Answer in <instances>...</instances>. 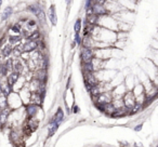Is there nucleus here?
Returning <instances> with one entry per match:
<instances>
[{
	"label": "nucleus",
	"instance_id": "11",
	"mask_svg": "<svg viewBox=\"0 0 158 147\" xmlns=\"http://www.w3.org/2000/svg\"><path fill=\"white\" fill-rule=\"evenodd\" d=\"M8 29L13 33V34H11V35L21 36V34H22V31H23V26L19 22H15V23H12V24H9Z\"/></svg>",
	"mask_w": 158,
	"mask_h": 147
},
{
	"label": "nucleus",
	"instance_id": "2",
	"mask_svg": "<svg viewBox=\"0 0 158 147\" xmlns=\"http://www.w3.org/2000/svg\"><path fill=\"white\" fill-rule=\"evenodd\" d=\"M24 107V115H25V119H31V118H37L38 114L41 110V107L35 104L28 103L26 105L23 106Z\"/></svg>",
	"mask_w": 158,
	"mask_h": 147
},
{
	"label": "nucleus",
	"instance_id": "16",
	"mask_svg": "<svg viewBox=\"0 0 158 147\" xmlns=\"http://www.w3.org/2000/svg\"><path fill=\"white\" fill-rule=\"evenodd\" d=\"M81 31H82V20L80 18H78L76 21H75L74 31H75V34H80Z\"/></svg>",
	"mask_w": 158,
	"mask_h": 147
},
{
	"label": "nucleus",
	"instance_id": "5",
	"mask_svg": "<svg viewBox=\"0 0 158 147\" xmlns=\"http://www.w3.org/2000/svg\"><path fill=\"white\" fill-rule=\"evenodd\" d=\"M123 106L130 112L136 104V99L134 96L133 92L132 91H127L123 96Z\"/></svg>",
	"mask_w": 158,
	"mask_h": 147
},
{
	"label": "nucleus",
	"instance_id": "19",
	"mask_svg": "<svg viewBox=\"0 0 158 147\" xmlns=\"http://www.w3.org/2000/svg\"><path fill=\"white\" fill-rule=\"evenodd\" d=\"M79 107H78V105H74L72 108H70V112H73L74 114H77V112H79Z\"/></svg>",
	"mask_w": 158,
	"mask_h": 147
},
{
	"label": "nucleus",
	"instance_id": "1",
	"mask_svg": "<svg viewBox=\"0 0 158 147\" xmlns=\"http://www.w3.org/2000/svg\"><path fill=\"white\" fill-rule=\"evenodd\" d=\"M7 106L11 110H18V109H20L21 107H23L24 104H23L22 100H21L20 94L16 92H12L11 94L7 97Z\"/></svg>",
	"mask_w": 158,
	"mask_h": 147
},
{
	"label": "nucleus",
	"instance_id": "12",
	"mask_svg": "<svg viewBox=\"0 0 158 147\" xmlns=\"http://www.w3.org/2000/svg\"><path fill=\"white\" fill-rule=\"evenodd\" d=\"M12 14H13V8H12L11 6H8V7H6L5 9H3L2 13L0 15V21H1V22H6V21H8L11 18Z\"/></svg>",
	"mask_w": 158,
	"mask_h": 147
},
{
	"label": "nucleus",
	"instance_id": "13",
	"mask_svg": "<svg viewBox=\"0 0 158 147\" xmlns=\"http://www.w3.org/2000/svg\"><path fill=\"white\" fill-rule=\"evenodd\" d=\"M126 116H130V112L126 107H123V108H119V109L115 110V112L112 115V118L120 119V118L126 117Z\"/></svg>",
	"mask_w": 158,
	"mask_h": 147
},
{
	"label": "nucleus",
	"instance_id": "14",
	"mask_svg": "<svg viewBox=\"0 0 158 147\" xmlns=\"http://www.w3.org/2000/svg\"><path fill=\"white\" fill-rule=\"evenodd\" d=\"M115 110H116V108H115L114 104L113 103H107L104 105V115H106V116L108 117H112V115L115 112Z\"/></svg>",
	"mask_w": 158,
	"mask_h": 147
},
{
	"label": "nucleus",
	"instance_id": "21",
	"mask_svg": "<svg viewBox=\"0 0 158 147\" xmlns=\"http://www.w3.org/2000/svg\"><path fill=\"white\" fill-rule=\"evenodd\" d=\"M132 147H143V145L141 144V143L140 144H139V143H135V144H133V146Z\"/></svg>",
	"mask_w": 158,
	"mask_h": 147
},
{
	"label": "nucleus",
	"instance_id": "18",
	"mask_svg": "<svg viewBox=\"0 0 158 147\" xmlns=\"http://www.w3.org/2000/svg\"><path fill=\"white\" fill-rule=\"evenodd\" d=\"M81 41H82V35L81 34H75L74 42L76 43V46H81Z\"/></svg>",
	"mask_w": 158,
	"mask_h": 147
},
{
	"label": "nucleus",
	"instance_id": "6",
	"mask_svg": "<svg viewBox=\"0 0 158 147\" xmlns=\"http://www.w3.org/2000/svg\"><path fill=\"white\" fill-rule=\"evenodd\" d=\"M38 50V41H31V40H25L22 43L23 53H33L34 51Z\"/></svg>",
	"mask_w": 158,
	"mask_h": 147
},
{
	"label": "nucleus",
	"instance_id": "10",
	"mask_svg": "<svg viewBox=\"0 0 158 147\" xmlns=\"http://www.w3.org/2000/svg\"><path fill=\"white\" fill-rule=\"evenodd\" d=\"M48 18L49 20H50L51 24L53 25V26H55V25L57 24V15H56V10H55V7L54 6H50L48 9Z\"/></svg>",
	"mask_w": 158,
	"mask_h": 147
},
{
	"label": "nucleus",
	"instance_id": "20",
	"mask_svg": "<svg viewBox=\"0 0 158 147\" xmlns=\"http://www.w3.org/2000/svg\"><path fill=\"white\" fill-rule=\"evenodd\" d=\"M142 128H143V123H140V125H135L133 130H134L135 132H139V131H141V130H142Z\"/></svg>",
	"mask_w": 158,
	"mask_h": 147
},
{
	"label": "nucleus",
	"instance_id": "17",
	"mask_svg": "<svg viewBox=\"0 0 158 147\" xmlns=\"http://www.w3.org/2000/svg\"><path fill=\"white\" fill-rule=\"evenodd\" d=\"M9 74H10L9 69L7 68L6 64L2 62V63L0 64V77H6V78H7Z\"/></svg>",
	"mask_w": 158,
	"mask_h": 147
},
{
	"label": "nucleus",
	"instance_id": "7",
	"mask_svg": "<svg viewBox=\"0 0 158 147\" xmlns=\"http://www.w3.org/2000/svg\"><path fill=\"white\" fill-rule=\"evenodd\" d=\"M20 78H21V75L19 74V72L12 71V72H10L9 75H8V77H7V84H9L10 88L13 89V87L15 86V84H18L19 80H20Z\"/></svg>",
	"mask_w": 158,
	"mask_h": 147
},
{
	"label": "nucleus",
	"instance_id": "4",
	"mask_svg": "<svg viewBox=\"0 0 158 147\" xmlns=\"http://www.w3.org/2000/svg\"><path fill=\"white\" fill-rule=\"evenodd\" d=\"M92 14L98 18H103V16L110 15L107 9L105 7V1H97L95 0V5L92 8Z\"/></svg>",
	"mask_w": 158,
	"mask_h": 147
},
{
	"label": "nucleus",
	"instance_id": "15",
	"mask_svg": "<svg viewBox=\"0 0 158 147\" xmlns=\"http://www.w3.org/2000/svg\"><path fill=\"white\" fill-rule=\"evenodd\" d=\"M60 125H57L56 123H54L53 121H49L48 123V136L49 137H51V136L53 135V134H55V132L57 131V129H59Z\"/></svg>",
	"mask_w": 158,
	"mask_h": 147
},
{
	"label": "nucleus",
	"instance_id": "8",
	"mask_svg": "<svg viewBox=\"0 0 158 147\" xmlns=\"http://www.w3.org/2000/svg\"><path fill=\"white\" fill-rule=\"evenodd\" d=\"M64 117H65V115H64V110L62 109L61 107H59L50 120L53 121L54 123H56L57 125H61V123L63 122V120H64Z\"/></svg>",
	"mask_w": 158,
	"mask_h": 147
},
{
	"label": "nucleus",
	"instance_id": "3",
	"mask_svg": "<svg viewBox=\"0 0 158 147\" xmlns=\"http://www.w3.org/2000/svg\"><path fill=\"white\" fill-rule=\"evenodd\" d=\"M95 57V49H87L80 47V52H79V59L80 64L89 63Z\"/></svg>",
	"mask_w": 158,
	"mask_h": 147
},
{
	"label": "nucleus",
	"instance_id": "9",
	"mask_svg": "<svg viewBox=\"0 0 158 147\" xmlns=\"http://www.w3.org/2000/svg\"><path fill=\"white\" fill-rule=\"evenodd\" d=\"M13 49H14L13 47L10 46L9 43H7L1 48L0 54H1V56H2L3 59H9V57H11L12 55H13Z\"/></svg>",
	"mask_w": 158,
	"mask_h": 147
}]
</instances>
